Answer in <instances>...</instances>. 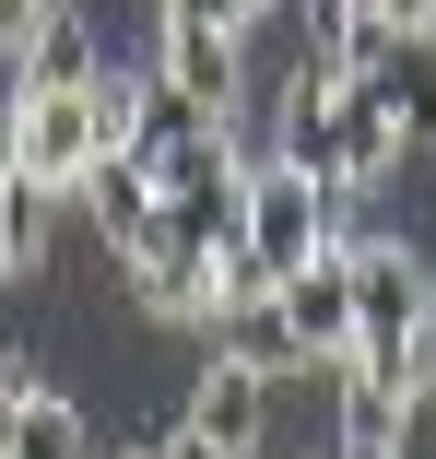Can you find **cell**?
I'll list each match as a JSON object with an SVG mask.
<instances>
[{"label":"cell","instance_id":"cell-8","mask_svg":"<svg viewBox=\"0 0 436 459\" xmlns=\"http://www.w3.org/2000/svg\"><path fill=\"white\" fill-rule=\"evenodd\" d=\"M0 71L13 82H59V95H83V82H107V24H95V0H59V13L24 36V48H0Z\"/></svg>","mask_w":436,"mask_h":459},{"label":"cell","instance_id":"cell-6","mask_svg":"<svg viewBox=\"0 0 436 459\" xmlns=\"http://www.w3.org/2000/svg\"><path fill=\"white\" fill-rule=\"evenodd\" d=\"M283 307H295L307 365H354V330H366V271H354V236H342L330 259H307L295 283H283Z\"/></svg>","mask_w":436,"mask_h":459},{"label":"cell","instance_id":"cell-19","mask_svg":"<svg viewBox=\"0 0 436 459\" xmlns=\"http://www.w3.org/2000/svg\"><path fill=\"white\" fill-rule=\"evenodd\" d=\"M342 459H401V436H330Z\"/></svg>","mask_w":436,"mask_h":459},{"label":"cell","instance_id":"cell-7","mask_svg":"<svg viewBox=\"0 0 436 459\" xmlns=\"http://www.w3.org/2000/svg\"><path fill=\"white\" fill-rule=\"evenodd\" d=\"M330 59H342V71H366L378 95L401 107V130H413V142H436V36H389V24H354V36H342Z\"/></svg>","mask_w":436,"mask_h":459},{"label":"cell","instance_id":"cell-20","mask_svg":"<svg viewBox=\"0 0 436 459\" xmlns=\"http://www.w3.org/2000/svg\"><path fill=\"white\" fill-rule=\"evenodd\" d=\"M118 459H153V436H142V447H118Z\"/></svg>","mask_w":436,"mask_h":459},{"label":"cell","instance_id":"cell-14","mask_svg":"<svg viewBox=\"0 0 436 459\" xmlns=\"http://www.w3.org/2000/svg\"><path fill=\"white\" fill-rule=\"evenodd\" d=\"M389 13V0H307V36H318V59L342 48V36H354V24H378Z\"/></svg>","mask_w":436,"mask_h":459},{"label":"cell","instance_id":"cell-10","mask_svg":"<svg viewBox=\"0 0 436 459\" xmlns=\"http://www.w3.org/2000/svg\"><path fill=\"white\" fill-rule=\"evenodd\" d=\"M13 401V424H0V459H95V436H83V401L24 377V389H0Z\"/></svg>","mask_w":436,"mask_h":459},{"label":"cell","instance_id":"cell-3","mask_svg":"<svg viewBox=\"0 0 436 459\" xmlns=\"http://www.w3.org/2000/svg\"><path fill=\"white\" fill-rule=\"evenodd\" d=\"M248 247H259V259H272L283 283H295L307 259H330V247H342V189L272 153V165L248 177Z\"/></svg>","mask_w":436,"mask_h":459},{"label":"cell","instance_id":"cell-17","mask_svg":"<svg viewBox=\"0 0 436 459\" xmlns=\"http://www.w3.org/2000/svg\"><path fill=\"white\" fill-rule=\"evenodd\" d=\"M189 13H213V24H236V36H259V13H283V0H189Z\"/></svg>","mask_w":436,"mask_h":459},{"label":"cell","instance_id":"cell-1","mask_svg":"<svg viewBox=\"0 0 436 459\" xmlns=\"http://www.w3.org/2000/svg\"><path fill=\"white\" fill-rule=\"evenodd\" d=\"M272 153L307 165V177H330V189H378V177L413 153V130H401V107L378 95L366 71L307 59V71L283 82V107H272Z\"/></svg>","mask_w":436,"mask_h":459},{"label":"cell","instance_id":"cell-13","mask_svg":"<svg viewBox=\"0 0 436 459\" xmlns=\"http://www.w3.org/2000/svg\"><path fill=\"white\" fill-rule=\"evenodd\" d=\"M201 130H224V107H201V95H178V82L153 71V118H142V165H165L178 142H201Z\"/></svg>","mask_w":436,"mask_h":459},{"label":"cell","instance_id":"cell-9","mask_svg":"<svg viewBox=\"0 0 436 459\" xmlns=\"http://www.w3.org/2000/svg\"><path fill=\"white\" fill-rule=\"evenodd\" d=\"M189 424L236 459H259V436H272V377H259L248 353H213L201 377H189Z\"/></svg>","mask_w":436,"mask_h":459},{"label":"cell","instance_id":"cell-4","mask_svg":"<svg viewBox=\"0 0 436 459\" xmlns=\"http://www.w3.org/2000/svg\"><path fill=\"white\" fill-rule=\"evenodd\" d=\"M107 165V130H95V82L59 95V82H13V177H48V189H83Z\"/></svg>","mask_w":436,"mask_h":459},{"label":"cell","instance_id":"cell-15","mask_svg":"<svg viewBox=\"0 0 436 459\" xmlns=\"http://www.w3.org/2000/svg\"><path fill=\"white\" fill-rule=\"evenodd\" d=\"M153 459H236V447H213V436H201V424L178 412V424H165V436H153Z\"/></svg>","mask_w":436,"mask_h":459},{"label":"cell","instance_id":"cell-11","mask_svg":"<svg viewBox=\"0 0 436 459\" xmlns=\"http://www.w3.org/2000/svg\"><path fill=\"white\" fill-rule=\"evenodd\" d=\"M59 201H71V189H48V177H13V165H0V271H13V283H36V271H48Z\"/></svg>","mask_w":436,"mask_h":459},{"label":"cell","instance_id":"cell-2","mask_svg":"<svg viewBox=\"0 0 436 459\" xmlns=\"http://www.w3.org/2000/svg\"><path fill=\"white\" fill-rule=\"evenodd\" d=\"M354 271H366L354 377L389 389V401H436V389H424V330H436V271H424V247H401V236H354Z\"/></svg>","mask_w":436,"mask_h":459},{"label":"cell","instance_id":"cell-21","mask_svg":"<svg viewBox=\"0 0 436 459\" xmlns=\"http://www.w3.org/2000/svg\"><path fill=\"white\" fill-rule=\"evenodd\" d=\"M318 459H342V447H318Z\"/></svg>","mask_w":436,"mask_h":459},{"label":"cell","instance_id":"cell-16","mask_svg":"<svg viewBox=\"0 0 436 459\" xmlns=\"http://www.w3.org/2000/svg\"><path fill=\"white\" fill-rule=\"evenodd\" d=\"M48 13H59V0H0V48H24V36H36Z\"/></svg>","mask_w":436,"mask_h":459},{"label":"cell","instance_id":"cell-18","mask_svg":"<svg viewBox=\"0 0 436 459\" xmlns=\"http://www.w3.org/2000/svg\"><path fill=\"white\" fill-rule=\"evenodd\" d=\"M378 24H389V36H436V0H389Z\"/></svg>","mask_w":436,"mask_h":459},{"label":"cell","instance_id":"cell-12","mask_svg":"<svg viewBox=\"0 0 436 459\" xmlns=\"http://www.w3.org/2000/svg\"><path fill=\"white\" fill-rule=\"evenodd\" d=\"M213 330H224V353H248V365H259V377H295V365H307V342H295V307H283V283H272V295H248V307H224Z\"/></svg>","mask_w":436,"mask_h":459},{"label":"cell","instance_id":"cell-5","mask_svg":"<svg viewBox=\"0 0 436 459\" xmlns=\"http://www.w3.org/2000/svg\"><path fill=\"white\" fill-rule=\"evenodd\" d=\"M153 71L178 82V95H201V107H248V36L236 24H213V13H189V0H153Z\"/></svg>","mask_w":436,"mask_h":459}]
</instances>
